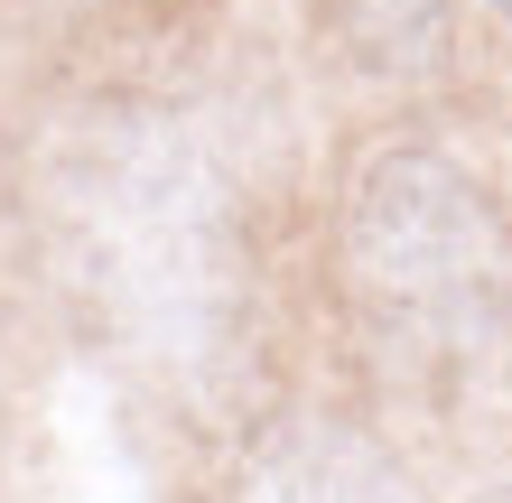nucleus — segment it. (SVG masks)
<instances>
[{
    "label": "nucleus",
    "instance_id": "obj_3",
    "mask_svg": "<svg viewBox=\"0 0 512 503\" xmlns=\"http://www.w3.org/2000/svg\"><path fill=\"white\" fill-rule=\"evenodd\" d=\"M503 10H512V0H503Z\"/></svg>",
    "mask_w": 512,
    "mask_h": 503
},
{
    "label": "nucleus",
    "instance_id": "obj_2",
    "mask_svg": "<svg viewBox=\"0 0 512 503\" xmlns=\"http://www.w3.org/2000/svg\"><path fill=\"white\" fill-rule=\"evenodd\" d=\"M233 503H419L410 476L345 420H289L243 457Z\"/></svg>",
    "mask_w": 512,
    "mask_h": 503
},
{
    "label": "nucleus",
    "instance_id": "obj_1",
    "mask_svg": "<svg viewBox=\"0 0 512 503\" xmlns=\"http://www.w3.org/2000/svg\"><path fill=\"white\" fill-rule=\"evenodd\" d=\"M345 289L410 364H466L512 327V215L447 150H382L345 196Z\"/></svg>",
    "mask_w": 512,
    "mask_h": 503
}]
</instances>
